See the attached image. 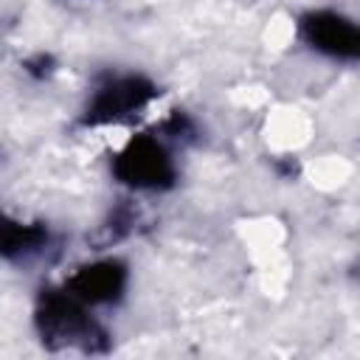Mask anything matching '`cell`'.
I'll return each instance as SVG.
<instances>
[{"mask_svg": "<svg viewBox=\"0 0 360 360\" xmlns=\"http://www.w3.org/2000/svg\"><path fill=\"white\" fill-rule=\"evenodd\" d=\"M37 329L51 349H82L98 352L107 338L104 329L93 321L87 304L73 298L65 287L48 290L37 307Z\"/></svg>", "mask_w": 360, "mask_h": 360, "instance_id": "cell-1", "label": "cell"}, {"mask_svg": "<svg viewBox=\"0 0 360 360\" xmlns=\"http://www.w3.org/2000/svg\"><path fill=\"white\" fill-rule=\"evenodd\" d=\"M115 177L138 191H163L174 183V160L169 149L149 135L132 138L112 160Z\"/></svg>", "mask_w": 360, "mask_h": 360, "instance_id": "cell-2", "label": "cell"}, {"mask_svg": "<svg viewBox=\"0 0 360 360\" xmlns=\"http://www.w3.org/2000/svg\"><path fill=\"white\" fill-rule=\"evenodd\" d=\"M158 96L155 84L143 76L127 73V76H110L107 82H101L84 110V124L98 127V124H115L124 121L129 115H135L138 110H143L152 98Z\"/></svg>", "mask_w": 360, "mask_h": 360, "instance_id": "cell-3", "label": "cell"}, {"mask_svg": "<svg viewBox=\"0 0 360 360\" xmlns=\"http://www.w3.org/2000/svg\"><path fill=\"white\" fill-rule=\"evenodd\" d=\"M301 37L307 45H312L318 53H326L332 59H354L360 51V34L357 25L329 8H318L301 17Z\"/></svg>", "mask_w": 360, "mask_h": 360, "instance_id": "cell-4", "label": "cell"}, {"mask_svg": "<svg viewBox=\"0 0 360 360\" xmlns=\"http://www.w3.org/2000/svg\"><path fill=\"white\" fill-rule=\"evenodd\" d=\"M124 287H127V267L118 259H98L93 264H84L65 281V290L87 307L118 301Z\"/></svg>", "mask_w": 360, "mask_h": 360, "instance_id": "cell-5", "label": "cell"}, {"mask_svg": "<svg viewBox=\"0 0 360 360\" xmlns=\"http://www.w3.org/2000/svg\"><path fill=\"white\" fill-rule=\"evenodd\" d=\"M48 242V231L34 222H22L0 211V256L3 259H25L37 253Z\"/></svg>", "mask_w": 360, "mask_h": 360, "instance_id": "cell-6", "label": "cell"}]
</instances>
